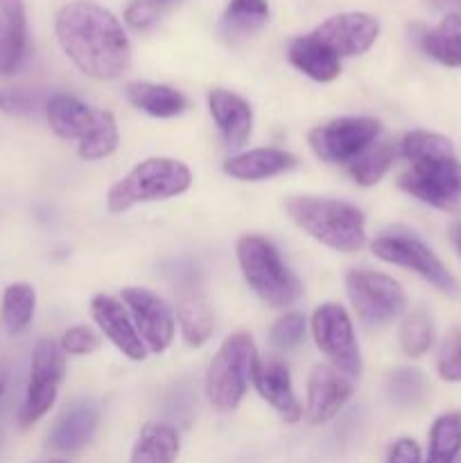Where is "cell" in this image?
<instances>
[{"instance_id":"34","label":"cell","mask_w":461,"mask_h":463,"mask_svg":"<svg viewBox=\"0 0 461 463\" xmlns=\"http://www.w3.org/2000/svg\"><path fill=\"white\" fill-rule=\"evenodd\" d=\"M303 337H306V317L296 310L285 312L269 330L271 346L280 348V351H292L303 342Z\"/></svg>"},{"instance_id":"21","label":"cell","mask_w":461,"mask_h":463,"mask_svg":"<svg viewBox=\"0 0 461 463\" xmlns=\"http://www.w3.org/2000/svg\"><path fill=\"white\" fill-rule=\"evenodd\" d=\"M98 109L89 107L75 95L57 93L45 102V118L54 134L61 140H77L80 143L86 131L93 127Z\"/></svg>"},{"instance_id":"43","label":"cell","mask_w":461,"mask_h":463,"mask_svg":"<svg viewBox=\"0 0 461 463\" xmlns=\"http://www.w3.org/2000/svg\"><path fill=\"white\" fill-rule=\"evenodd\" d=\"M41 463H68V461H59L57 459V461H41Z\"/></svg>"},{"instance_id":"32","label":"cell","mask_w":461,"mask_h":463,"mask_svg":"<svg viewBox=\"0 0 461 463\" xmlns=\"http://www.w3.org/2000/svg\"><path fill=\"white\" fill-rule=\"evenodd\" d=\"M428 387L429 384L423 371L414 369V366H400L389 375L387 393L393 405L414 407L428 396Z\"/></svg>"},{"instance_id":"33","label":"cell","mask_w":461,"mask_h":463,"mask_svg":"<svg viewBox=\"0 0 461 463\" xmlns=\"http://www.w3.org/2000/svg\"><path fill=\"white\" fill-rule=\"evenodd\" d=\"M434 324L425 310H414L400 326V346L407 357H423L432 348Z\"/></svg>"},{"instance_id":"23","label":"cell","mask_w":461,"mask_h":463,"mask_svg":"<svg viewBox=\"0 0 461 463\" xmlns=\"http://www.w3.org/2000/svg\"><path fill=\"white\" fill-rule=\"evenodd\" d=\"M287 59L296 71L315 81H333L342 72L337 54L312 34L296 36L289 41Z\"/></svg>"},{"instance_id":"6","label":"cell","mask_w":461,"mask_h":463,"mask_svg":"<svg viewBox=\"0 0 461 463\" xmlns=\"http://www.w3.org/2000/svg\"><path fill=\"white\" fill-rule=\"evenodd\" d=\"M258 362L256 342L249 333H233L224 339L206 371V396L220 411H233L242 402Z\"/></svg>"},{"instance_id":"19","label":"cell","mask_w":461,"mask_h":463,"mask_svg":"<svg viewBox=\"0 0 461 463\" xmlns=\"http://www.w3.org/2000/svg\"><path fill=\"white\" fill-rule=\"evenodd\" d=\"M208 109L229 147H242L253 129V111L244 98L226 89H212L208 93Z\"/></svg>"},{"instance_id":"40","label":"cell","mask_w":461,"mask_h":463,"mask_svg":"<svg viewBox=\"0 0 461 463\" xmlns=\"http://www.w3.org/2000/svg\"><path fill=\"white\" fill-rule=\"evenodd\" d=\"M450 242H452V247L456 249V253H459V258H461V220L455 222V224L450 226Z\"/></svg>"},{"instance_id":"18","label":"cell","mask_w":461,"mask_h":463,"mask_svg":"<svg viewBox=\"0 0 461 463\" xmlns=\"http://www.w3.org/2000/svg\"><path fill=\"white\" fill-rule=\"evenodd\" d=\"M99 414L98 407L89 401L75 402L68 407L59 420L54 423L52 432L48 437V446L54 452H63V455H75V452L84 450L95 437L98 430Z\"/></svg>"},{"instance_id":"5","label":"cell","mask_w":461,"mask_h":463,"mask_svg":"<svg viewBox=\"0 0 461 463\" xmlns=\"http://www.w3.org/2000/svg\"><path fill=\"white\" fill-rule=\"evenodd\" d=\"M238 262L244 280L265 306L289 307L303 297V283L285 265L278 249L260 235L238 240Z\"/></svg>"},{"instance_id":"9","label":"cell","mask_w":461,"mask_h":463,"mask_svg":"<svg viewBox=\"0 0 461 463\" xmlns=\"http://www.w3.org/2000/svg\"><path fill=\"white\" fill-rule=\"evenodd\" d=\"M371 251L382 262L414 271L441 292L452 294V297L459 294V283L455 276L446 269L437 253L409 231H391L387 235H380L371 242Z\"/></svg>"},{"instance_id":"13","label":"cell","mask_w":461,"mask_h":463,"mask_svg":"<svg viewBox=\"0 0 461 463\" xmlns=\"http://www.w3.org/2000/svg\"><path fill=\"white\" fill-rule=\"evenodd\" d=\"M380 23L371 14L346 12L321 23L312 36L328 45L339 59L364 54L378 41Z\"/></svg>"},{"instance_id":"11","label":"cell","mask_w":461,"mask_h":463,"mask_svg":"<svg viewBox=\"0 0 461 463\" xmlns=\"http://www.w3.org/2000/svg\"><path fill=\"white\" fill-rule=\"evenodd\" d=\"M380 136V122L373 118H334L315 127L307 136L312 152L333 165H348Z\"/></svg>"},{"instance_id":"28","label":"cell","mask_w":461,"mask_h":463,"mask_svg":"<svg viewBox=\"0 0 461 463\" xmlns=\"http://www.w3.org/2000/svg\"><path fill=\"white\" fill-rule=\"evenodd\" d=\"M36 292L30 283H12L3 292V306H0V319L5 330L12 337L25 333L34 319Z\"/></svg>"},{"instance_id":"8","label":"cell","mask_w":461,"mask_h":463,"mask_svg":"<svg viewBox=\"0 0 461 463\" xmlns=\"http://www.w3.org/2000/svg\"><path fill=\"white\" fill-rule=\"evenodd\" d=\"M66 375V353L61 351L54 339H41L32 351L30 384H27L25 398L18 407V425L21 430L32 428L39 423L57 401V392Z\"/></svg>"},{"instance_id":"31","label":"cell","mask_w":461,"mask_h":463,"mask_svg":"<svg viewBox=\"0 0 461 463\" xmlns=\"http://www.w3.org/2000/svg\"><path fill=\"white\" fill-rule=\"evenodd\" d=\"M118 140H120V134H118V125L113 113L98 109L93 127H90V129L86 131L84 138L77 143V152H80V156L84 158V161H99V158H107L116 152Z\"/></svg>"},{"instance_id":"15","label":"cell","mask_w":461,"mask_h":463,"mask_svg":"<svg viewBox=\"0 0 461 463\" xmlns=\"http://www.w3.org/2000/svg\"><path fill=\"white\" fill-rule=\"evenodd\" d=\"M251 383L256 392L260 393L262 401L269 402L285 423H298L303 419V405L298 402L296 393H294L289 369L278 357H267V360L258 357L256 366H253Z\"/></svg>"},{"instance_id":"17","label":"cell","mask_w":461,"mask_h":463,"mask_svg":"<svg viewBox=\"0 0 461 463\" xmlns=\"http://www.w3.org/2000/svg\"><path fill=\"white\" fill-rule=\"evenodd\" d=\"M176 319H179L185 344L193 348L203 346L215 330V315H212L211 303L193 279L181 283L176 292Z\"/></svg>"},{"instance_id":"35","label":"cell","mask_w":461,"mask_h":463,"mask_svg":"<svg viewBox=\"0 0 461 463\" xmlns=\"http://www.w3.org/2000/svg\"><path fill=\"white\" fill-rule=\"evenodd\" d=\"M43 104L39 90L32 89H21V86H7V89H0V111L7 113L14 118H25L36 113ZM45 107V104H43Z\"/></svg>"},{"instance_id":"20","label":"cell","mask_w":461,"mask_h":463,"mask_svg":"<svg viewBox=\"0 0 461 463\" xmlns=\"http://www.w3.org/2000/svg\"><path fill=\"white\" fill-rule=\"evenodd\" d=\"M27 54V16L23 0H0V75H14Z\"/></svg>"},{"instance_id":"12","label":"cell","mask_w":461,"mask_h":463,"mask_svg":"<svg viewBox=\"0 0 461 463\" xmlns=\"http://www.w3.org/2000/svg\"><path fill=\"white\" fill-rule=\"evenodd\" d=\"M122 303L129 307L131 321L138 330L140 339L152 353H163L174 342L176 321L170 306L147 288H125Z\"/></svg>"},{"instance_id":"30","label":"cell","mask_w":461,"mask_h":463,"mask_svg":"<svg viewBox=\"0 0 461 463\" xmlns=\"http://www.w3.org/2000/svg\"><path fill=\"white\" fill-rule=\"evenodd\" d=\"M398 156V147L391 143H378L371 145L369 149L360 154L353 163H348V175L353 176L357 185H371L380 184L389 170H391L393 161Z\"/></svg>"},{"instance_id":"16","label":"cell","mask_w":461,"mask_h":463,"mask_svg":"<svg viewBox=\"0 0 461 463\" xmlns=\"http://www.w3.org/2000/svg\"><path fill=\"white\" fill-rule=\"evenodd\" d=\"M90 315H93L98 328L107 335L108 342L131 362H143L147 355L143 339H140L138 330H136L134 321L127 315L125 306L118 298L107 297V294H98L90 301Z\"/></svg>"},{"instance_id":"39","label":"cell","mask_w":461,"mask_h":463,"mask_svg":"<svg viewBox=\"0 0 461 463\" xmlns=\"http://www.w3.org/2000/svg\"><path fill=\"white\" fill-rule=\"evenodd\" d=\"M387 463H423L420 459V448L414 439H398L391 448H389Z\"/></svg>"},{"instance_id":"2","label":"cell","mask_w":461,"mask_h":463,"mask_svg":"<svg viewBox=\"0 0 461 463\" xmlns=\"http://www.w3.org/2000/svg\"><path fill=\"white\" fill-rule=\"evenodd\" d=\"M398 154L409 163L398 185L407 194L443 213H461V161L450 138L416 129L402 136Z\"/></svg>"},{"instance_id":"37","label":"cell","mask_w":461,"mask_h":463,"mask_svg":"<svg viewBox=\"0 0 461 463\" xmlns=\"http://www.w3.org/2000/svg\"><path fill=\"white\" fill-rule=\"evenodd\" d=\"M59 346H61L66 355H90V353H95L102 346V342H99V337L89 326H75V328H68L61 335Z\"/></svg>"},{"instance_id":"22","label":"cell","mask_w":461,"mask_h":463,"mask_svg":"<svg viewBox=\"0 0 461 463\" xmlns=\"http://www.w3.org/2000/svg\"><path fill=\"white\" fill-rule=\"evenodd\" d=\"M294 165H296V158L289 152L276 147H260L230 156L229 161H224V172L230 179L238 181H267L271 176L292 170Z\"/></svg>"},{"instance_id":"7","label":"cell","mask_w":461,"mask_h":463,"mask_svg":"<svg viewBox=\"0 0 461 463\" xmlns=\"http://www.w3.org/2000/svg\"><path fill=\"white\" fill-rule=\"evenodd\" d=\"M346 292L357 319L366 328H384L405 312L407 294L396 279L380 271L353 269L346 274Z\"/></svg>"},{"instance_id":"44","label":"cell","mask_w":461,"mask_h":463,"mask_svg":"<svg viewBox=\"0 0 461 463\" xmlns=\"http://www.w3.org/2000/svg\"><path fill=\"white\" fill-rule=\"evenodd\" d=\"M0 446H3V432H0Z\"/></svg>"},{"instance_id":"36","label":"cell","mask_w":461,"mask_h":463,"mask_svg":"<svg viewBox=\"0 0 461 463\" xmlns=\"http://www.w3.org/2000/svg\"><path fill=\"white\" fill-rule=\"evenodd\" d=\"M438 378L446 383H461V326L452 328L438 348Z\"/></svg>"},{"instance_id":"38","label":"cell","mask_w":461,"mask_h":463,"mask_svg":"<svg viewBox=\"0 0 461 463\" xmlns=\"http://www.w3.org/2000/svg\"><path fill=\"white\" fill-rule=\"evenodd\" d=\"M125 21L136 30H147L154 21H156V9L147 3V0H136L127 7Z\"/></svg>"},{"instance_id":"1","label":"cell","mask_w":461,"mask_h":463,"mask_svg":"<svg viewBox=\"0 0 461 463\" xmlns=\"http://www.w3.org/2000/svg\"><path fill=\"white\" fill-rule=\"evenodd\" d=\"M57 41L66 57L93 80H116L129 68L131 43L122 23L89 0L63 5L54 18Z\"/></svg>"},{"instance_id":"14","label":"cell","mask_w":461,"mask_h":463,"mask_svg":"<svg viewBox=\"0 0 461 463\" xmlns=\"http://www.w3.org/2000/svg\"><path fill=\"white\" fill-rule=\"evenodd\" d=\"M353 396V380L334 366L315 364L307 378L306 419L312 425H324L343 410Z\"/></svg>"},{"instance_id":"24","label":"cell","mask_w":461,"mask_h":463,"mask_svg":"<svg viewBox=\"0 0 461 463\" xmlns=\"http://www.w3.org/2000/svg\"><path fill=\"white\" fill-rule=\"evenodd\" d=\"M125 95L136 109L152 118H176L188 109V99L181 90L154 81H131L125 86Z\"/></svg>"},{"instance_id":"27","label":"cell","mask_w":461,"mask_h":463,"mask_svg":"<svg viewBox=\"0 0 461 463\" xmlns=\"http://www.w3.org/2000/svg\"><path fill=\"white\" fill-rule=\"evenodd\" d=\"M420 48L437 59L438 63L450 68H461V16L447 14L437 27L425 30L420 36Z\"/></svg>"},{"instance_id":"29","label":"cell","mask_w":461,"mask_h":463,"mask_svg":"<svg viewBox=\"0 0 461 463\" xmlns=\"http://www.w3.org/2000/svg\"><path fill=\"white\" fill-rule=\"evenodd\" d=\"M461 457V411H447L432 423L425 463H456Z\"/></svg>"},{"instance_id":"4","label":"cell","mask_w":461,"mask_h":463,"mask_svg":"<svg viewBox=\"0 0 461 463\" xmlns=\"http://www.w3.org/2000/svg\"><path fill=\"white\" fill-rule=\"evenodd\" d=\"M190 185H193V172L188 170V165L170 156H152L131 167L120 181L111 185L107 206L113 215H120L138 203L179 197Z\"/></svg>"},{"instance_id":"10","label":"cell","mask_w":461,"mask_h":463,"mask_svg":"<svg viewBox=\"0 0 461 463\" xmlns=\"http://www.w3.org/2000/svg\"><path fill=\"white\" fill-rule=\"evenodd\" d=\"M310 326L316 348L328 357L330 366L351 380L360 378L362 355L346 307L339 303H324L315 310Z\"/></svg>"},{"instance_id":"3","label":"cell","mask_w":461,"mask_h":463,"mask_svg":"<svg viewBox=\"0 0 461 463\" xmlns=\"http://www.w3.org/2000/svg\"><path fill=\"white\" fill-rule=\"evenodd\" d=\"M294 224L339 253H355L366 244V217L357 206L339 199L296 194L285 202Z\"/></svg>"},{"instance_id":"42","label":"cell","mask_w":461,"mask_h":463,"mask_svg":"<svg viewBox=\"0 0 461 463\" xmlns=\"http://www.w3.org/2000/svg\"><path fill=\"white\" fill-rule=\"evenodd\" d=\"M149 5H152L154 9H158V7H167V5H172V3H176V0H147Z\"/></svg>"},{"instance_id":"26","label":"cell","mask_w":461,"mask_h":463,"mask_svg":"<svg viewBox=\"0 0 461 463\" xmlns=\"http://www.w3.org/2000/svg\"><path fill=\"white\" fill-rule=\"evenodd\" d=\"M269 21V3L267 0H230L221 16L220 32L226 41H240L256 34Z\"/></svg>"},{"instance_id":"41","label":"cell","mask_w":461,"mask_h":463,"mask_svg":"<svg viewBox=\"0 0 461 463\" xmlns=\"http://www.w3.org/2000/svg\"><path fill=\"white\" fill-rule=\"evenodd\" d=\"M5 387H7V369L0 364V396L5 393Z\"/></svg>"},{"instance_id":"25","label":"cell","mask_w":461,"mask_h":463,"mask_svg":"<svg viewBox=\"0 0 461 463\" xmlns=\"http://www.w3.org/2000/svg\"><path fill=\"white\" fill-rule=\"evenodd\" d=\"M181 450V437L170 423H147L138 434L129 463H174Z\"/></svg>"}]
</instances>
